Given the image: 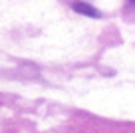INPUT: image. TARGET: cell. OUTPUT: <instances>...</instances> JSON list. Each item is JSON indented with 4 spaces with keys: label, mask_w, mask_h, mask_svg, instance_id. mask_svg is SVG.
Segmentation results:
<instances>
[{
    "label": "cell",
    "mask_w": 135,
    "mask_h": 133,
    "mask_svg": "<svg viewBox=\"0 0 135 133\" xmlns=\"http://www.w3.org/2000/svg\"><path fill=\"white\" fill-rule=\"evenodd\" d=\"M72 8L76 10V12L84 14V16H89V18H101V12H99V10H95L91 4H84V2H74Z\"/></svg>",
    "instance_id": "cell-1"
}]
</instances>
